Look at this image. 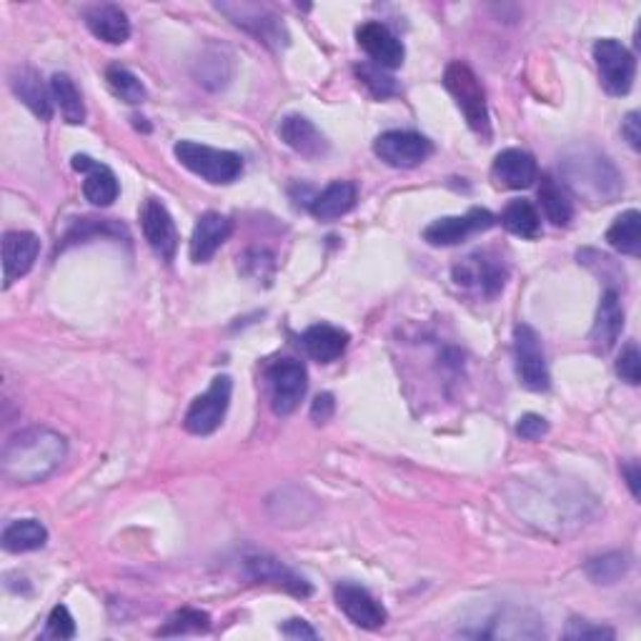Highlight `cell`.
Masks as SVG:
<instances>
[{"mask_svg": "<svg viewBox=\"0 0 641 641\" xmlns=\"http://www.w3.org/2000/svg\"><path fill=\"white\" fill-rule=\"evenodd\" d=\"M11 88L13 94L21 98V103H26L33 115H38L40 121H51L53 119V96H51V86H46L44 78L38 76V71L28 69H15L11 73Z\"/></svg>", "mask_w": 641, "mask_h": 641, "instance_id": "44dd1931", "label": "cell"}, {"mask_svg": "<svg viewBox=\"0 0 641 641\" xmlns=\"http://www.w3.org/2000/svg\"><path fill=\"white\" fill-rule=\"evenodd\" d=\"M279 136L288 148L306 158H321L329 153V140L304 115H286L279 126Z\"/></svg>", "mask_w": 641, "mask_h": 641, "instance_id": "7402d4cb", "label": "cell"}, {"mask_svg": "<svg viewBox=\"0 0 641 641\" xmlns=\"http://www.w3.org/2000/svg\"><path fill=\"white\" fill-rule=\"evenodd\" d=\"M539 201H541V208H544L546 219L552 221L554 226L559 229L569 226L574 219V204L569 194H566V188L552 176V173H544V176H541Z\"/></svg>", "mask_w": 641, "mask_h": 641, "instance_id": "4316f807", "label": "cell"}, {"mask_svg": "<svg viewBox=\"0 0 641 641\" xmlns=\"http://www.w3.org/2000/svg\"><path fill=\"white\" fill-rule=\"evenodd\" d=\"M211 627V616L198 609H181L169 616L165 627L158 631L161 637H178V634H196Z\"/></svg>", "mask_w": 641, "mask_h": 641, "instance_id": "836d02e7", "label": "cell"}, {"mask_svg": "<svg viewBox=\"0 0 641 641\" xmlns=\"http://www.w3.org/2000/svg\"><path fill=\"white\" fill-rule=\"evenodd\" d=\"M51 96L65 123L78 126V123L86 121V106H83V98L71 76H65V73H56V76L51 78Z\"/></svg>", "mask_w": 641, "mask_h": 641, "instance_id": "f546056e", "label": "cell"}, {"mask_svg": "<svg viewBox=\"0 0 641 641\" xmlns=\"http://www.w3.org/2000/svg\"><path fill=\"white\" fill-rule=\"evenodd\" d=\"M46 541H48V531L38 519L11 521L3 529V537H0V544H3L5 552L11 554L36 552V548L46 546Z\"/></svg>", "mask_w": 641, "mask_h": 641, "instance_id": "83f0119b", "label": "cell"}, {"mask_svg": "<svg viewBox=\"0 0 641 641\" xmlns=\"http://www.w3.org/2000/svg\"><path fill=\"white\" fill-rule=\"evenodd\" d=\"M624 479H627V486L631 491V496L639 498L641 496V489H639V481H641V471H639V464L637 461H629L624 466Z\"/></svg>", "mask_w": 641, "mask_h": 641, "instance_id": "ee69618b", "label": "cell"}, {"mask_svg": "<svg viewBox=\"0 0 641 641\" xmlns=\"http://www.w3.org/2000/svg\"><path fill=\"white\" fill-rule=\"evenodd\" d=\"M616 373H619L621 381H627V384L639 386V379H641V356H639V346L634 344V341L624 346L619 361H616Z\"/></svg>", "mask_w": 641, "mask_h": 641, "instance_id": "8d00e7d4", "label": "cell"}, {"mask_svg": "<svg viewBox=\"0 0 641 641\" xmlns=\"http://www.w3.org/2000/svg\"><path fill=\"white\" fill-rule=\"evenodd\" d=\"M246 566V574L251 577L254 581H263V584H273V587H281L283 591H288V594L294 596H311L313 589L311 584L304 577H298L294 569H288L286 564L273 559L269 554H251L244 559Z\"/></svg>", "mask_w": 641, "mask_h": 641, "instance_id": "9a60e30c", "label": "cell"}, {"mask_svg": "<svg viewBox=\"0 0 641 641\" xmlns=\"http://www.w3.org/2000/svg\"><path fill=\"white\" fill-rule=\"evenodd\" d=\"M516 434H519L523 441H537L548 434V421L539 414H523L519 423H516Z\"/></svg>", "mask_w": 641, "mask_h": 641, "instance_id": "ab89813d", "label": "cell"}, {"mask_svg": "<svg viewBox=\"0 0 641 641\" xmlns=\"http://www.w3.org/2000/svg\"><path fill=\"white\" fill-rule=\"evenodd\" d=\"M271 389V409L279 416H288L298 409L308 389L306 366L296 359L273 361L266 371Z\"/></svg>", "mask_w": 641, "mask_h": 641, "instance_id": "ba28073f", "label": "cell"}, {"mask_svg": "<svg viewBox=\"0 0 641 641\" xmlns=\"http://www.w3.org/2000/svg\"><path fill=\"white\" fill-rule=\"evenodd\" d=\"M504 229L514 233L519 238H539L541 233V219L534 204L527 201V198H519V201H511L504 208L502 213Z\"/></svg>", "mask_w": 641, "mask_h": 641, "instance_id": "4dcf8cb0", "label": "cell"}, {"mask_svg": "<svg viewBox=\"0 0 641 641\" xmlns=\"http://www.w3.org/2000/svg\"><path fill=\"white\" fill-rule=\"evenodd\" d=\"M73 169L78 173H86V181H83V196H86V201L106 208L119 198V178H115V173L108 165L94 161L90 156L78 153L73 156Z\"/></svg>", "mask_w": 641, "mask_h": 641, "instance_id": "d6986e66", "label": "cell"}, {"mask_svg": "<svg viewBox=\"0 0 641 641\" xmlns=\"http://www.w3.org/2000/svg\"><path fill=\"white\" fill-rule=\"evenodd\" d=\"M140 229H144V236L148 246L163 258V261H173L178 251V231L176 223H173L169 208L156 198H148L140 208Z\"/></svg>", "mask_w": 641, "mask_h": 641, "instance_id": "4fadbf2b", "label": "cell"}, {"mask_svg": "<svg viewBox=\"0 0 641 641\" xmlns=\"http://www.w3.org/2000/svg\"><path fill=\"white\" fill-rule=\"evenodd\" d=\"M564 176L574 194L594 198V201L612 204L621 194L619 171L614 169L609 158L591 151V148H579L577 156L566 158Z\"/></svg>", "mask_w": 641, "mask_h": 641, "instance_id": "7a4b0ae2", "label": "cell"}, {"mask_svg": "<svg viewBox=\"0 0 641 641\" xmlns=\"http://www.w3.org/2000/svg\"><path fill=\"white\" fill-rule=\"evenodd\" d=\"M444 86L448 94L454 96L456 106L464 113L466 123H469L473 133L489 138L491 136V121H489V106H486V94L481 81L477 78L469 65L461 61H454L446 65L444 71Z\"/></svg>", "mask_w": 641, "mask_h": 641, "instance_id": "3957f363", "label": "cell"}, {"mask_svg": "<svg viewBox=\"0 0 641 641\" xmlns=\"http://www.w3.org/2000/svg\"><path fill=\"white\" fill-rule=\"evenodd\" d=\"M514 361L516 373H519L521 384L529 391H546L548 389V366L544 356L541 338L529 323H519L514 329Z\"/></svg>", "mask_w": 641, "mask_h": 641, "instance_id": "9c48e42d", "label": "cell"}, {"mask_svg": "<svg viewBox=\"0 0 641 641\" xmlns=\"http://www.w3.org/2000/svg\"><path fill=\"white\" fill-rule=\"evenodd\" d=\"M244 273L246 276H251L256 281H269L273 276V269H276V261H273V256L269 251H248L244 258Z\"/></svg>", "mask_w": 641, "mask_h": 641, "instance_id": "d590c367", "label": "cell"}, {"mask_svg": "<svg viewBox=\"0 0 641 641\" xmlns=\"http://www.w3.org/2000/svg\"><path fill=\"white\" fill-rule=\"evenodd\" d=\"M373 151L391 169H416L434 153V146L416 131H386L377 138Z\"/></svg>", "mask_w": 641, "mask_h": 641, "instance_id": "30bf717a", "label": "cell"}, {"mask_svg": "<svg viewBox=\"0 0 641 641\" xmlns=\"http://www.w3.org/2000/svg\"><path fill=\"white\" fill-rule=\"evenodd\" d=\"M281 634L288 637V639H316V629L308 627V621L304 619H288L286 624L281 627Z\"/></svg>", "mask_w": 641, "mask_h": 641, "instance_id": "b9f144b4", "label": "cell"}, {"mask_svg": "<svg viewBox=\"0 0 641 641\" xmlns=\"http://www.w3.org/2000/svg\"><path fill=\"white\" fill-rule=\"evenodd\" d=\"M356 38H359V46L363 48V53L371 58L373 65L384 71H396L404 65V44L398 40L394 33H391L384 23L369 21L356 30Z\"/></svg>", "mask_w": 641, "mask_h": 641, "instance_id": "5bb4252c", "label": "cell"}, {"mask_svg": "<svg viewBox=\"0 0 641 641\" xmlns=\"http://www.w3.org/2000/svg\"><path fill=\"white\" fill-rule=\"evenodd\" d=\"M564 637L566 639H577V641H587V639L612 641L614 639V629L599 627V624H591V621H584V619H571L569 624H566Z\"/></svg>", "mask_w": 641, "mask_h": 641, "instance_id": "74e56055", "label": "cell"}, {"mask_svg": "<svg viewBox=\"0 0 641 641\" xmlns=\"http://www.w3.org/2000/svg\"><path fill=\"white\" fill-rule=\"evenodd\" d=\"M627 569H629V559L619 552L599 556V559L587 564L589 579L596 581V584H616V581L627 574Z\"/></svg>", "mask_w": 641, "mask_h": 641, "instance_id": "d6a6232c", "label": "cell"}, {"mask_svg": "<svg viewBox=\"0 0 641 641\" xmlns=\"http://www.w3.org/2000/svg\"><path fill=\"white\" fill-rule=\"evenodd\" d=\"M173 151H176L181 165H186L190 173L213 183V186H226L244 173V158L233 151H223V148H211L196 144V140H178Z\"/></svg>", "mask_w": 641, "mask_h": 641, "instance_id": "277c9868", "label": "cell"}, {"mask_svg": "<svg viewBox=\"0 0 641 641\" xmlns=\"http://www.w3.org/2000/svg\"><path fill=\"white\" fill-rule=\"evenodd\" d=\"M348 346V334L331 323H316L304 334V348L319 363L336 361Z\"/></svg>", "mask_w": 641, "mask_h": 641, "instance_id": "484cf974", "label": "cell"}, {"mask_svg": "<svg viewBox=\"0 0 641 641\" xmlns=\"http://www.w3.org/2000/svg\"><path fill=\"white\" fill-rule=\"evenodd\" d=\"M491 178L498 188H511L521 190L534 186L539 178V169L534 156L521 151V148H506V151L494 158V165H491Z\"/></svg>", "mask_w": 641, "mask_h": 641, "instance_id": "e0dca14e", "label": "cell"}, {"mask_svg": "<svg viewBox=\"0 0 641 641\" xmlns=\"http://www.w3.org/2000/svg\"><path fill=\"white\" fill-rule=\"evenodd\" d=\"M356 76H359L363 86L369 88V94L377 96V98H389L398 90L396 81L391 78L384 69H379V65H373V63L356 65Z\"/></svg>", "mask_w": 641, "mask_h": 641, "instance_id": "e575fe53", "label": "cell"}, {"mask_svg": "<svg viewBox=\"0 0 641 641\" xmlns=\"http://www.w3.org/2000/svg\"><path fill=\"white\" fill-rule=\"evenodd\" d=\"M40 254V241L30 231H8L3 236V281L5 288L33 269Z\"/></svg>", "mask_w": 641, "mask_h": 641, "instance_id": "ac0fdd59", "label": "cell"}, {"mask_svg": "<svg viewBox=\"0 0 641 641\" xmlns=\"http://www.w3.org/2000/svg\"><path fill=\"white\" fill-rule=\"evenodd\" d=\"M606 241H609V246L624 256L637 258L641 254V213L637 211V208L616 215L612 229L606 231Z\"/></svg>", "mask_w": 641, "mask_h": 641, "instance_id": "f1b7e54d", "label": "cell"}, {"mask_svg": "<svg viewBox=\"0 0 641 641\" xmlns=\"http://www.w3.org/2000/svg\"><path fill=\"white\" fill-rule=\"evenodd\" d=\"M231 391H233L231 377H215L211 381V386H208L206 394L198 396L196 402L188 406L186 419H183V427H186L188 434L208 436L221 427L223 416H226L229 404H231Z\"/></svg>", "mask_w": 641, "mask_h": 641, "instance_id": "52a82bcc", "label": "cell"}, {"mask_svg": "<svg viewBox=\"0 0 641 641\" xmlns=\"http://www.w3.org/2000/svg\"><path fill=\"white\" fill-rule=\"evenodd\" d=\"M599 81L609 96H627L637 78V61L627 46L614 38H602L594 46Z\"/></svg>", "mask_w": 641, "mask_h": 641, "instance_id": "5b68a950", "label": "cell"}, {"mask_svg": "<svg viewBox=\"0 0 641 641\" xmlns=\"http://www.w3.org/2000/svg\"><path fill=\"white\" fill-rule=\"evenodd\" d=\"M331 414H334V396L331 394L316 396V402L311 406V419L316 423H323V421L331 419Z\"/></svg>", "mask_w": 641, "mask_h": 641, "instance_id": "7bdbcfd3", "label": "cell"}, {"mask_svg": "<svg viewBox=\"0 0 641 641\" xmlns=\"http://www.w3.org/2000/svg\"><path fill=\"white\" fill-rule=\"evenodd\" d=\"M233 231V221L229 215L208 211L198 219L194 236H190V258L194 263H208L215 256V251L226 244Z\"/></svg>", "mask_w": 641, "mask_h": 641, "instance_id": "ffe728a7", "label": "cell"}, {"mask_svg": "<svg viewBox=\"0 0 641 641\" xmlns=\"http://www.w3.org/2000/svg\"><path fill=\"white\" fill-rule=\"evenodd\" d=\"M63 459L65 439L53 429L33 427L5 441L0 469L13 484H38L51 477Z\"/></svg>", "mask_w": 641, "mask_h": 641, "instance_id": "6da1fadb", "label": "cell"}, {"mask_svg": "<svg viewBox=\"0 0 641 641\" xmlns=\"http://www.w3.org/2000/svg\"><path fill=\"white\" fill-rule=\"evenodd\" d=\"M334 594H336L338 609L344 612L348 619L356 624V627H361V629L384 627L386 609L363 587H356V584H348V581H344V584L336 587Z\"/></svg>", "mask_w": 641, "mask_h": 641, "instance_id": "2e32d148", "label": "cell"}, {"mask_svg": "<svg viewBox=\"0 0 641 641\" xmlns=\"http://www.w3.org/2000/svg\"><path fill=\"white\" fill-rule=\"evenodd\" d=\"M46 639H73L76 637V621H73L71 612L65 606H56L48 616V627H46Z\"/></svg>", "mask_w": 641, "mask_h": 641, "instance_id": "f35d334b", "label": "cell"}, {"mask_svg": "<svg viewBox=\"0 0 641 641\" xmlns=\"http://www.w3.org/2000/svg\"><path fill=\"white\" fill-rule=\"evenodd\" d=\"M83 21H86L88 30L94 33L96 38H101L111 46H121L131 38V21L119 5L103 3V5L86 8V13H83Z\"/></svg>", "mask_w": 641, "mask_h": 641, "instance_id": "cb8c5ba5", "label": "cell"}, {"mask_svg": "<svg viewBox=\"0 0 641 641\" xmlns=\"http://www.w3.org/2000/svg\"><path fill=\"white\" fill-rule=\"evenodd\" d=\"M454 281L459 283L461 288L473 291V294L494 298L498 291L504 288L506 269L496 256L477 251L461 258V261L454 266Z\"/></svg>", "mask_w": 641, "mask_h": 641, "instance_id": "8fae6325", "label": "cell"}, {"mask_svg": "<svg viewBox=\"0 0 641 641\" xmlns=\"http://www.w3.org/2000/svg\"><path fill=\"white\" fill-rule=\"evenodd\" d=\"M621 133H624V138L629 140V146L634 148V151H641V115H639V111L627 113V119L621 121Z\"/></svg>", "mask_w": 641, "mask_h": 641, "instance_id": "60d3db41", "label": "cell"}, {"mask_svg": "<svg viewBox=\"0 0 641 641\" xmlns=\"http://www.w3.org/2000/svg\"><path fill=\"white\" fill-rule=\"evenodd\" d=\"M219 11L226 13L238 28L258 40V44L269 46L271 51H281L288 46V33L281 19L266 5L258 3H219Z\"/></svg>", "mask_w": 641, "mask_h": 641, "instance_id": "8992f818", "label": "cell"}, {"mask_svg": "<svg viewBox=\"0 0 641 641\" xmlns=\"http://www.w3.org/2000/svg\"><path fill=\"white\" fill-rule=\"evenodd\" d=\"M621 329H624L621 298L614 288H609L604 291L602 301H599L596 321H594V329H591V344H594L596 352L602 354L612 352L616 341H619Z\"/></svg>", "mask_w": 641, "mask_h": 641, "instance_id": "603a6c76", "label": "cell"}, {"mask_svg": "<svg viewBox=\"0 0 641 641\" xmlns=\"http://www.w3.org/2000/svg\"><path fill=\"white\" fill-rule=\"evenodd\" d=\"M496 226V215L486 208H471L464 215H446L423 229V241L431 246H456L473 233Z\"/></svg>", "mask_w": 641, "mask_h": 641, "instance_id": "7c38bea8", "label": "cell"}, {"mask_svg": "<svg viewBox=\"0 0 641 641\" xmlns=\"http://www.w3.org/2000/svg\"><path fill=\"white\" fill-rule=\"evenodd\" d=\"M106 81H108V88L113 90L115 98H121L123 103L128 106H138L146 101V88L136 73L128 71L126 65H108L106 69Z\"/></svg>", "mask_w": 641, "mask_h": 641, "instance_id": "1f68e13d", "label": "cell"}, {"mask_svg": "<svg viewBox=\"0 0 641 641\" xmlns=\"http://www.w3.org/2000/svg\"><path fill=\"white\" fill-rule=\"evenodd\" d=\"M356 196L359 194H356L354 183L334 181L331 186L323 188L319 196H313L308 211H311L313 219H319V221H336L356 206Z\"/></svg>", "mask_w": 641, "mask_h": 641, "instance_id": "d4e9b609", "label": "cell"}]
</instances>
